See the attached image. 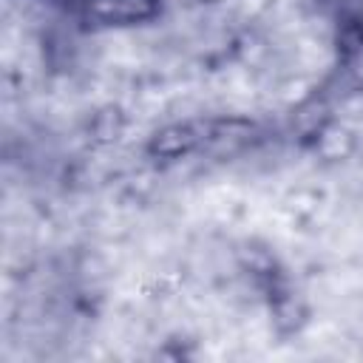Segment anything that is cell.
<instances>
[{
  "instance_id": "1",
  "label": "cell",
  "mask_w": 363,
  "mask_h": 363,
  "mask_svg": "<svg viewBox=\"0 0 363 363\" xmlns=\"http://www.w3.org/2000/svg\"><path fill=\"white\" fill-rule=\"evenodd\" d=\"M162 0H82V14L94 26H139L159 14Z\"/></svg>"
}]
</instances>
